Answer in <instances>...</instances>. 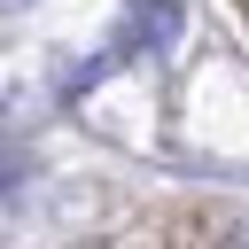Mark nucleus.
Masks as SVG:
<instances>
[{
    "label": "nucleus",
    "mask_w": 249,
    "mask_h": 249,
    "mask_svg": "<svg viewBox=\"0 0 249 249\" xmlns=\"http://www.w3.org/2000/svg\"><path fill=\"white\" fill-rule=\"evenodd\" d=\"M179 23H187L179 0H132V8L117 16V47H109V62H124V54H163V47L179 39Z\"/></svg>",
    "instance_id": "nucleus-1"
}]
</instances>
